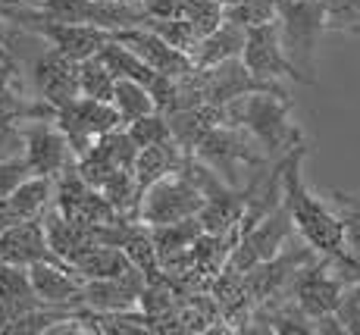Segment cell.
Masks as SVG:
<instances>
[{"label": "cell", "mask_w": 360, "mask_h": 335, "mask_svg": "<svg viewBox=\"0 0 360 335\" xmlns=\"http://www.w3.org/2000/svg\"><path fill=\"white\" fill-rule=\"evenodd\" d=\"M116 41H122V44H129L131 51L138 53L148 66H154L160 75H169V79H182V75H188L191 69H195V60L188 57L185 51H179V47H172L169 41H163L157 32H150L148 25H141V29H126V32H113Z\"/></svg>", "instance_id": "12"}, {"label": "cell", "mask_w": 360, "mask_h": 335, "mask_svg": "<svg viewBox=\"0 0 360 335\" xmlns=\"http://www.w3.org/2000/svg\"><path fill=\"white\" fill-rule=\"evenodd\" d=\"M245 38H248V29H241L238 23L226 19L217 32H210L207 38H200V44H198V51H195L191 60H195V66H200V69L219 66V63H226V60L241 57V51H245Z\"/></svg>", "instance_id": "17"}, {"label": "cell", "mask_w": 360, "mask_h": 335, "mask_svg": "<svg viewBox=\"0 0 360 335\" xmlns=\"http://www.w3.org/2000/svg\"><path fill=\"white\" fill-rule=\"evenodd\" d=\"M326 29L342 34H360V0H323Z\"/></svg>", "instance_id": "25"}, {"label": "cell", "mask_w": 360, "mask_h": 335, "mask_svg": "<svg viewBox=\"0 0 360 335\" xmlns=\"http://www.w3.org/2000/svg\"><path fill=\"white\" fill-rule=\"evenodd\" d=\"M10 210L19 220H41L57 201V179L53 176H29L10 194Z\"/></svg>", "instance_id": "18"}, {"label": "cell", "mask_w": 360, "mask_h": 335, "mask_svg": "<svg viewBox=\"0 0 360 335\" xmlns=\"http://www.w3.org/2000/svg\"><path fill=\"white\" fill-rule=\"evenodd\" d=\"M47 116L57 120V110H53L51 103H44L41 97L38 101H25V97L16 91V75L0 79V135L13 132L25 120L34 122V120H47Z\"/></svg>", "instance_id": "15"}, {"label": "cell", "mask_w": 360, "mask_h": 335, "mask_svg": "<svg viewBox=\"0 0 360 335\" xmlns=\"http://www.w3.org/2000/svg\"><path fill=\"white\" fill-rule=\"evenodd\" d=\"M141 6L150 19H172V16H182L185 0H141Z\"/></svg>", "instance_id": "29"}, {"label": "cell", "mask_w": 360, "mask_h": 335, "mask_svg": "<svg viewBox=\"0 0 360 335\" xmlns=\"http://www.w3.org/2000/svg\"><path fill=\"white\" fill-rule=\"evenodd\" d=\"M29 29H34L38 34H44L51 41V47H57L60 53L72 60H91L98 57L103 47L113 41V32L101 29V25L91 23H51V19H41L38 10H34V19Z\"/></svg>", "instance_id": "8"}, {"label": "cell", "mask_w": 360, "mask_h": 335, "mask_svg": "<svg viewBox=\"0 0 360 335\" xmlns=\"http://www.w3.org/2000/svg\"><path fill=\"white\" fill-rule=\"evenodd\" d=\"M182 19H188L191 29L198 32V38H207V34L217 32L226 23V6L219 0H185Z\"/></svg>", "instance_id": "22"}, {"label": "cell", "mask_w": 360, "mask_h": 335, "mask_svg": "<svg viewBox=\"0 0 360 335\" xmlns=\"http://www.w3.org/2000/svg\"><path fill=\"white\" fill-rule=\"evenodd\" d=\"M32 285L38 298L51 307H82V295H85V276L75 267H69L60 257L41 260L29 267Z\"/></svg>", "instance_id": "11"}, {"label": "cell", "mask_w": 360, "mask_h": 335, "mask_svg": "<svg viewBox=\"0 0 360 335\" xmlns=\"http://www.w3.org/2000/svg\"><path fill=\"white\" fill-rule=\"evenodd\" d=\"M144 285L126 282V279H85V295H82V307L94 313H122L135 310L141 304Z\"/></svg>", "instance_id": "14"}, {"label": "cell", "mask_w": 360, "mask_h": 335, "mask_svg": "<svg viewBox=\"0 0 360 335\" xmlns=\"http://www.w3.org/2000/svg\"><path fill=\"white\" fill-rule=\"evenodd\" d=\"M200 204H204V191L182 170H176L141 191L138 222H144V226H166V222L188 220V216H198Z\"/></svg>", "instance_id": "4"}, {"label": "cell", "mask_w": 360, "mask_h": 335, "mask_svg": "<svg viewBox=\"0 0 360 335\" xmlns=\"http://www.w3.org/2000/svg\"><path fill=\"white\" fill-rule=\"evenodd\" d=\"M351 295H354L357 301H360V282H354V285H351Z\"/></svg>", "instance_id": "30"}, {"label": "cell", "mask_w": 360, "mask_h": 335, "mask_svg": "<svg viewBox=\"0 0 360 335\" xmlns=\"http://www.w3.org/2000/svg\"><path fill=\"white\" fill-rule=\"evenodd\" d=\"M126 4H141V0H126Z\"/></svg>", "instance_id": "32"}, {"label": "cell", "mask_w": 360, "mask_h": 335, "mask_svg": "<svg viewBox=\"0 0 360 335\" xmlns=\"http://www.w3.org/2000/svg\"><path fill=\"white\" fill-rule=\"evenodd\" d=\"M307 148L292 151L282 160V204L292 213V222L304 244L316 251V254H345L348 251V239H345V222L342 213H335L320 194H314L301 176V160Z\"/></svg>", "instance_id": "1"}, {"label": "cell", "mask_w": 360, "mask_h": 335, "mask_svg": "<svg viewBox=\"0 0 360 335\" xmlns=\"http://www.w3.org/2000/svg\"><path fill=\"white\" fill-rule=\"evenodd\" d=\"M335 317H338V323H342V329L345 332H351V335H360V301L354 295H345V301L342 307L335 310Z\"/></svg>", "instance_id": "28"}, {"label": "cell", "mask_w": 360, "mask_h": 335, "mask_svg": "<svg viewBox=\"0 0 360 335\" xmlns=\"http://www.w3.org/2000/svg\"><path fill=\"white\" fill-rule=\"evenodd\" d=\"M226 19L238 23L241 29H257L279 19V0H241L235 6H226Z\"/></svg>", "instance_id": "23"}, {"label": "cell", "mask_w": 360, "mask_h": 335, "mask_svg": "<svg viewBox=\"0 0 360 335\" xmlns=\"http://www.w3.org/2000/svg\"><path fill=\"white\" fill-rule=\"evenodd\" d=\"M101 57L107 60V66L116 72V79H135V82H144L148 88H154L157 82H160V72H157L154 66H148L129 44H122V41H116V38L103 47Z\"/></svg>", "instance_id": "20"}, {"label": "cell", "mask_w": 360, "mask_h": 335, "mask_svg": "<svg viewBox=\"0 0 360 335\" xmlns=\"http://www.w3.org/2000/svg\"><path fill=\"white\" fill-rule=\"evenodd\" d=\"M57 125L66 132L75 157H82L101 135L122 129V120L110 101H94V97L79 94L75 101H69L66 107L57 110Z\"/></svg>", "instance_id": "6"}, {"label": "cell", "mask_w": 360, "mask_h": 335, "mask_svg": "<svg viewBox=\"0 0 360 335\" xmlns=\"http://www.w3.org/2000/svg\"><path fill=\"white\" fill-rule=\"evenodd\" d=\"M351 291V285L338 276V270L332 267L329 257H314L310 263H304L297 270L295 282H292V298L295 304L307 313L310 320H320V317H329L342 307L345 295Z\"/></svg>", "instance_id": "5"}, {"label": "cell", "mask_w": 360, "mask_h": 335, "mask_svg": "<svg viewBox=\"0 0 360 335\" xmlns=\"http://www.w3.org/2000/svg\"><path fill=\"white\" fill-rule=\"evenodd\" d=\"M53 248L47 239L44 220H16L10 229L0 232V263L16 267H34L41 260H51Z\"/></svg>", "instance_id": "13"}, {"label": "cell", "mask_w": 360, "mask_h": 335, "mask_svg": "<svg viewBox=\"0 0 360 335\" xmlns=\"http://www.w3.org/2000/svg\"><path fill=\"white\" fill-rule=\"evenodd\" d=\"M29 176H32V166H29V160H25V153L22 157L0 160V201L10 198Z\"/></svg>", "instance_id": "27"}, {"label": "cell", "mask_w": 360, "mask_h": 335, "mask_svg": "<svg viewBox=\"0 0 360 335\" xmlns=\"http://www.w3.org/2000/svg\"><path fill=\"white\" fill-rule=\"evenodd\" d=\"M326 29L323 0H279V34L295 82L316 85V47Z\"/></svg>", "instance_id": "3"}, {"label": "cell", "mask_w": 360, "mask_h": 335, "mask_svg": "<svg viewBox=\"0 0 360 335\" xmlns=\"http://www.w3.org/2000/svg\"><path fill=\"white\" fill-rule=\"evenodd\" d=\"M79 79H82V94L85 97H94V101H113V91H116V72L107 66V60L101 57H91V60H82L79 63Z\"/></svg>", "instance_id": "21"}, {"label": "cell", "mask_w": 360, "mask_h": 335, "mask_svg": "<svg viewBox=\"0 0 360 335\" xmlns=\"http://www.w3.org/2000/svg\"><path fill=\"white\" fill-rule=\"evenodd\" d=\"M226 122L245 129L266 151L269 160H285L292 151L304 148V132L292 120L288 91H251L226 103Z\"/></svg>", "instance_id": "2"}, {"label": "cell", "mask_w": 360, "mask_h": 335, "mask_svg": "<svg viewBox=\"0 0 360 335\" xmlns=\"http://www.w3.org/2000/svg\"><path fill=\"white\" fill-rule=\"evenodd\" d=\"M34 85H38V97L51 103L53 110L66 107L69 101L82 94V79H79V60L60 53L57 47L44 53L34 63Z\"/></svg>", "instance_id": "10"}, {"label": "cell", "mask_w": 360, "mask_h": 335, "mask_svg": "<svg viewBox=\"0 0 360 335\" xmlns=\"http://www.w3.org/2000/svg\"><path fill=\"white\" fill-rule=\"evenodd\" d=\"M116 107V113H120L122 125L141 120V116H150L157 113V97L150 91L144 82H135V79H120L116 82V91H113V101H110Z\"/></svg>", "instance_id": "19"}, {"label": "cell", "mask_w": 360, "mask_h": 335, "mask_svg": "<svg viewBox=\"0 0 360 335\" xmlns=\"http://www.w3.org/2000/svg\"><path fill=\"white\" fill-rule=\"evenodd\" d=\"M241 60L251 69L257 79L266 82H279V79H295V69L285 57V47H282V34H279V19L257 29H248L245 38V51Z\"/></svg>", "instance_id": "9"}, {"label": "cell", "mask_w": 360, "mask_h": 335, "mask_svg": "<svg viewBox=\"0 0 360 335\" xmlns=\"http://www.w3.org/2000/svg\"><path fill=\"white\" fill-rule=\"evenodd\" d=\"M19 138L25 141V160L32 166V176H53L75 163V151L69 144L66 132L57 125V120H34V125L19 129Z\"/></svg>", "instance_id": "7"}, {"label": "cell", "mask_w": 360, "mask_h": 335, "mask_svg": "<svg viewBox=\"0 0 360 335\" xmlns=\"http://www.w3.org/2000/svg\"><path fill=\"white\" fill-rule=\"evenodd\" d=\"M223 6H235V4H241V0H219Z\"/></svg>", "instance_id": "31"}, {"label": "cell", "mask_w": 360, "mask_h": 335, "mask_svg": "<svg viewBox=\"0 0 360 335\" xmlns=\"http://www.w3.org/2000/svg\"><path fill=\"white\" fill-rule=\"evenodd\" d=\"M332 201H335L338 213H342L348 248L360 257V194H342V191H335V194H332Z\"/></svg>", "instance_id": "26"}, {"label": "cell", "mask_w": 360, "mask_h": 335, "mask_svg": "<svg viewBox=\"0 0 360 335\" xmlns=\"http://www.w3.org/2000/svg\"><path fill=\"white\" fill-rule=\"evenodd\" d=\"M0 301L6 304L13 320L25 317V313L38 310V307H47L34 291L29 267H16V263H0Z\"/></svg>", "instance_id": "16"}, {"label": "cell", "mask_w": 360, "mask_h": 335, "mask_svg": "<svg viewBox=\"0 0 360 335\" xmlns=\"http://www.w3.org/2000/svg\"><path fill=\"white\" fill-rule=\"evenodd\" d=\"M126 132L131 135V141H135L138 148H150V144H160V141H169V138H172L169 116H166L163 110H157V113L141 116V120L129 122Z\"/></svg>", "instance_id": "24"}]
</instances>
